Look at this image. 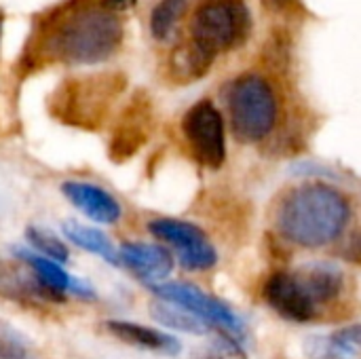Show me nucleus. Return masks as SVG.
<instances>
[{
  "instance_id": "f257e3e1",
  "label": "nucleus",
  "mask_w": 361,
  "mask_h": 359,
  "mask_svg": "<svg viewBox=\"0 0 361 359\" xmlns=\"http://www.w3.org/2000/svg\"><path fill=\"white\" fill-rule=\"evenodd\" d=\"M252 32V15L243 0H203L188 28V42L171 55V76L178 83L203 78L216 57L239 49Z\"/></svg>"
},
{
  "instance_id": "f03ea898",
  "label": "nucleus",
  "mask_w": 361,
  "mask_h": 359,
  "mask_svg": "<svg viewBox=\"0 0 361 359\" xmlns=\"http://www.w3.org/2000/svg\"><path fill=\"white\" fill-rule=\"evenodd\" d=\"M123 42V19L106 0L82 4L57 17L42 36L40 53L70 66H93L110 59Z\"/></svg>"
},
{
  "instance_id": "7ed1b4c3",
  "label": "nucleus",
  "mask_w": 361,
  "mask_h": 359,
  "mask_svg": "<svg viewBox=\"0 0 361 359\" xmlns=\"http://www.w3.org/2000/svg\"><path fill=\"white\" fill-rule=\"evenodd\" d=\"M347 220V199L326 184H307L288 193L277 209V231L300 248H322L334 241Z\"/></svg>"
},
{
  "instance_id": "20e7f679",
  "label": "nucleus",
  "mask_w": 361,
  "mask_h": 359,
  "mask_svg": "<svg viewBox=\"0 0 361 359\" xmlns=\"http://www.w3.org/2000/svg\"><path fill=\"white\" fill-rule=\"evenodd\" d=\"M233 135L243 144L262 142L277 123V95L269 78L256 72L237 76L226 91Z\"/></svg>"
},
{
  "instance_id": "39448f33",
  "label": "nucleus",
  "mask_w": 361,
  "mask_h": 359,
  "mask_svg": "<svg viewBox=\"0 0 361 359\" xmlns=\"http://www.w3.org/2000/svg\"><path fill=\"white\" fill-rule=\"evenodd\" d=\"M182 131L186 142L195 154V159L209 167H222L226 159V135H224V121L218 108L203 99L195 104L182 118Z\"/></svg>"
},
{
  "instance_id": "423d86ee",
  "label": "nucleus",
  "mask_w": 361,
  "mask_h": 359,
  "mask_svg": "<svg viewBox=\"0 0 361 359\" xmlns=\"http://www.w3.org/2000/svg\"><path fill=\"white\" fill-rule=\"evenodd\" d=\"M148 288L152 290V294L159 300H167V303H173V305L188 309L190 313L205 320L212 328L218 326L226 334H239L241 332V320L231 311V307H226L218 298L207 296L197 286L173 281V284H154Z\"/></svg>"
},
{
  "instance_id": "0eeeda50",
  "label": "nucleus",
  "mask_w": 361,
  "mask_h": 359,
  "mask_svg": "<svg viewBox=\"0 0 361 359\" xmlns=\"http://www.w3.org/2000/svg\"><path fill=\"white\" fill-rule=\"evenodd\" d=\"M264 298L271 305V309L277 311L288 322L309 324L319 313V309L307 296V292L302 290L294 273L279 271L271 275L264 286Z\"/></svg>"
},
{
  "instance_id": "6e6552de",
  "label": "nucleus",
  "mask_w": 361,
  "mask_h": 359,
  "mask_svg": "<svg viewBox=\"0 0 361 359\" xmlns=\"http://www.w3.org/2000/svg\"><path fill=\"white\" fill-rule=\"evenodd\" d=\"M118 262L148 286L161 284L173 269V256L165 248L152 243H123L118 250Z\"/></svg>"
},
{
  "instance_id": "1a4fd4ad",
  "label": "nucleus",
  "mask_w": 361,
  "mask_h": 359,
  "mask_svg": "<svg viewBox=\"0 0 361 359\" xmlns=\"http://www.w3.org/2000/svg\"><path fill=\"white\" fill-rule=\"evenodd\" d=\"M61 193L70 199V203L80 209L85 216L99 224H114L121 218L118 201L106 193L104 188L87 182H63Z\"/></svg>"
},
{
  "instance_id": "9d476101",
  "label": "nucleus",
  "mask_w": 361,
  "mask_h": 359,
  "mask_svg": "<svg viewBox=\"0 0 361 359\" xmlns=\"http://www.w3.org/2000/svg\"><path fill=\"white\" fill-rule=\"evenodd\" d=\"M294 275L317 309L322 305L332 303L343 292V286H345L341 269L332 264H307L294 271Z\"/></svg>"
},
{
  "instance_id": "9b49d317",
  "label": "nucleus",
  "mask_w": 361,
  "mask_h": 359,
  "mask_svg": "<svg viewBox=\"0 0 361 359\" xmlns=\"http://www.w3.org/2000/svg\"><path fill=\"white\" fill-rule=\"evenodd\" d=\"M106 330L116 336L118 341H123L125 345H133L140 349H148V351H159V353H167V355H176L180 353V343L159 330L133 324V322H106Z\"/></svg>"
},
{
  "instance_id": "f8f14e48",
  "label": "nucleus",
  "mask_w": 361,
  "mask_h": 359,
  "mask_svg": "<svg viewBox=\"0 0 361 359\" xmlns=\"http://www.w3.org/2000/svg\"><path fill=\"white\" fill-rule=\"evenodd\" d=\"M13 252L17 254V258H21L32 269L34 279H36V284L44 296H49L51 300H61L66 296V292H70L74 279L59 267V262H55L47 256L30 254L25 250H19V248H15Z\"/></svg>"
},
{
  "instance_id": "ddd939ff",
  "label": "nucleus",
  "mask_w": 361,
  "mask_h": 359,
  "mask_svg": "<svg viewBox=\"0 0 361 359\" xmlns=\"http://www.w3.org/2000/svg\"><path fill=\"white\" fill-rule=\"evenodd\" d=\"M61 231L74 245L104 258L110 264H121L118 262V252L114 250V245L110 243V239L102 231H97L93 226H87V224H80L76 220H66L61 224Z\"/></svg>"
},
{
  "instance_id": "4468645a",
  "label": "nucleus",
  "mask_w": 361,
  "mask_h": 359,
  "mask_svg": "<svg viewBox=\"0 0 361 359\" xmlns=\"http://www.w3.org/2000/svg\"><path fill=\"white\" fill-rule=\"evenodd\" d=\"M150 315L159 324L180 330V332H188V334H207L212 330V326L205 320H201L199 315L190 313L188 309L167 303V300H154L150 305Z\"/></svg>"
},
{
  "instance_id": "2eb2a0df",
  "label": "nucleus",
  "mask_w": 361,
  "mask_h": 359,
  "mask_svg": "<svg viewBox=\"0 0 361 359\" xmlns=\"http://www.w3.org/2000/svg\"><path fill=\"white\" fill-rule=\"evenodd\" d=\"M192 0H161L150 13V34L157 42H169Z\"/></svg>"
},
{
  "instance_id": "dca6fc26",
  "label": "nucleus",
  "mask_w": 361,
  "mask_h": 359,
  "mask_svg": "<svg viewBox=\"0 0 361 359\" xmlns=\"http://www.w3.org/2000/svg\"><path fill=\"white\" fill-rule=\"evenodd\" d=\"M148 231L169 243L173 250H182V248H188L192 243H199V241H205V233L192 224V222H184V220H173V218H159V220H152L148 224Z\"/></svg>"
},
{
  "instance_id": "f3484780",
  "label": "nucleus",
  "mask_w": 361,
  "mask_h": 359,
  "mask_svg": "<svg viewBox=\"0 0 361 359\" xmlns=\"http://www.w3.org/2000/svg\"><path fill=\"white\" fill-rule=\"evenodd\" d=\"M357 351H361V324L336 330L326 345V355L330 359H353Z\"/></svg>"
},
{
  "instance_id": "a211bd4d",
  "label": "nucleus",
  "mask_w": 361,
  "mask_h": 359,
  "mask_svg": "<svg viewBox=\"0 0 361 359\" xmlns=\"http://www.w3.org/2000/svg\"><path fill=\"white\" fill-rule=\"evenodd\" d=\"M176 256L180 260L182 267L190 269V271H205V269H212L218 260V254L214 250V245L205 239V241H199V243H192L188 248H182V250H176Z\"/></svg>"
},
{
  "instance_id": "6ab92c4d",
  "label": "nucleus",
  "mask_w": 361,
  "mask_h": 359,
  "mask_svg": "<svg viewBox=\"0 0 361 359\" xmlns=\"http://www.w3.org/2000/svg\"><path fill=\"white\" fill-rule=\"evenodd\" d=\"M27 241L47 258L55 260V262H66L68 260V248L61 239H57L51 231H44L40 226H30L27 229Z\"/></svg>"
},
{
  "instance_id": "aec40b11",
  "label": "nucleus",
  "mask_w": 361,
  "mask_h": 359,
  "mask_svg": "<svg viewBox=\"0 0 361 359\" xmlns=\"http://www.w3.org/2000/svg\"><path fill=\"white\" fill-rule=\"evenodd\" d=\"M192 359H245V351L231 336H218Z\"/></svg>"
},
{
  "instance_id": "412c9836",
  "label": "nucleus",
  "mask_w": 361,
  "mask_h": 359,
  "mask_svg": "<svg viewBox=\"0 0 361 359\" xmlns=\"http://www.w3.org/2000/svg\"><path fill=\"white\" fill-rule=\"evenodd\" d=\"M0 359H30V353L15 336L0 334Z\"/></svg>"
},
{
  "instance_id": "4be33fe9",
  "label": "nucleus",
  "mask_w": 361,
  "mask_h": 359,
  "mask_svg": "<svg viewBox=\"0 0 361 359\" xmlns=\"http://www.w3.org/2000/svg\"><path fill=\"white\" fill-rule=\"evenodd\" d=\"M347 258L353 262H361V235H353L349 241V248L345 250Z\"/></svg>"
},
{
  "instance_id": "5701e85b",
  "label": "nucleus",
  "mask_w": 361,
  "mask_h": 359,
  "mask_svg": "<svg viewBox=\"0 0 361 359\" xmlns=\"http://www.w3.org/2000/svg\"><path fill=\"white\" fill-rule=\"evenodd\" d=\"M264 2H267V6H269V8L277 11V8H283L286 4H290L292 0H264Z\"/></svg>"
},
{
  "instance_id": "b1692460",
  "label": "nucleus",
  "mask_w": 361,
  "mask_h": 359,
  "mask_svg": "<svg viewBox=\"0 0 361 359\" xmlns=\"http://www.w3.org/2000/svg\"><path fill=\"white\" fill-rule=\"evenodd\" d=\"M0 36H2V17H0Z\"/></svg>"
}]
</instances>
